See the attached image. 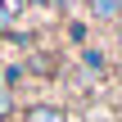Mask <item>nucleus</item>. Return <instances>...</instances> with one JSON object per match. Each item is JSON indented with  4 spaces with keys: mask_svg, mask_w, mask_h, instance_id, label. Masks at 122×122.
<instances>
[{
    "mask_svg": "<svg viewBox=\"0 0 122 122\" xmlns=\"http://www.w3.org/2000/svg\"><path fill=\"white\" fill-rule=\"evenodd\" d=\"M18 122H72V113H68L63 104H54V100H32V104L18 113Z\"/></svg>",
    "mask_w": 122,
    "mask_h": 122,
    "instance_id": "f257e3e1",
    "label": "nucleus"
},
{
    "mask_svg": "<svg viewBox=\"0 0 122 122\" xmlns=\"http://www.w3.org/2000/svg\"><path fill=\"white\" fill-rule=\"evenodd\" d=\"M95 23H122V0H91Z\"/></svg>",
    "mask_w": 122,
    "mask_h": 122,
    "instance_id": "f03ea898",
    "label": "nucleus"
},
{
    "mask_svg": "<svg viewBox=\"0 0 122 122\" xmlns=\"http://www.w3.org/2000/svg\"><path fill=\"white\" fill-rule=\"evenodd\" d=\"M23 77H27V63H5V68H0V86H5L9 95L23 86Z\"/></svg>",
    "mask_w": 122,
    "mask_h": 122,
    "instance_id": "7ed1b4c3",
    "label": "nucleus"
},
{
    "mask_svg": "<svg viewBox=\"0 0 122 122\" xmlns=\"http://www.w3.org/2000/svg\"><path fill=\"white\" fill-rule=\"evenodd\" d=\"M77 50H81V63H86L91 72H104V68H109V54H104L100 45H77Z\"/></svg>",
    "mask_w": 122,
    "mask_h": 122,
    "instance_id": "20e7f679",
    "label": "nucleus"
},
{
    "mask_svg": "<svg viewBox=\"0 0 122 122\" xmlns=\"http://www.w3.org/2000/svg\"><path fill=\"white\" fill-rule=\"evenodd\" d=\"M18 113H23V109H18V100H14L9 91H0V122H14Z\"/></svg>",
    "mask_w": 122,
    "mask_h": 122,
    "instance_id": "39448f33",
    "label": "nucleus"
},
{
    "mask_svg": "<svg viewBox=\"0 0 122 122\" xmlns=\"http://www.w3.org/2000/svg\"><path fill=\"white\" fill-rule=\"evenodd\" d=\"M0 91H5V86H0Z\"/></svg>",
    "mask_w": 122,
    "mask_h": 122,
    "instance_id": "423d86ee",
    "label": "nucleus"
}]
</instances>
